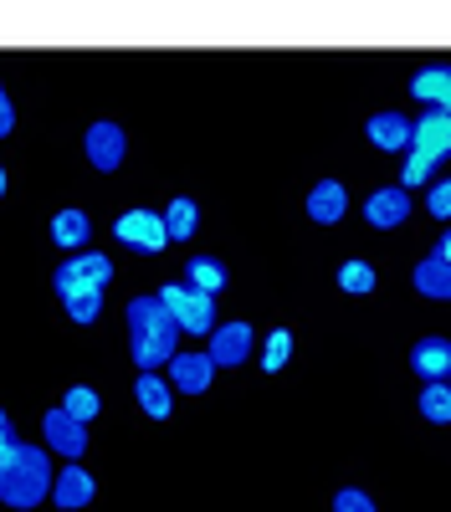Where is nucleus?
I'll return each instance as SVG.
<instances>
[{"label": "nucleus", "instance_id": "f257e3e1", "mask_svg": "<svg viewBox=\"0 0 451 512\" xmlns=\"http://www.w3.org/2000/svg\"><path fill=\"white\" fill-rule=\"evenodd\" d=\"M123 318H129V354H134L139 374L170 369V359L180 354V323L170 318V308L154 292H144V297H129Z\"/></svg>", "mask_w": 451, "mask_h": 512}, {"label": "nucleus", "instance_id": "aec40b11", "mask_svg": "<svg viewBox=\"0 0 451 512\" xmlns=\"http://www.w3.org/2000/svg\"><path fill=\"white\" fill-rule=\"evenodd\" d=\"M431 180H441V159H436L431 149L410 144L405 159H400V185H405V190H421V185H431Z\"/></svg>", "mask_w": 451, "mask_h": 512}, {"label": "nucleus", "instance_id": "bb28decb", "mask_svg": "<svg viewBox=\"0 0 451 512\" xmlns=\"http://www.w3.org/2000/svg\"><path fill=\"white\" fill-rule=\"evenodd\" d=\"M62 308H67V318H72V323L88 328V323H98V318H103V292H67V297H62Z\"/></svg>", "mask_w": 451, "mask_h": 512}, {"label": "nucleus", "instance_id": "dca6fc26", "mask_svg": "<svg viewBox=\"0 0 451 512\" xmlns=\"http://www.w3.org/2000/svg\"><path fill=\"white\" fill-rule=\"evenodd\" d=\"M410 287H416L421 297H431V303H451V262H441V256H421L416 272H410Z\"/></svg>", "mask_w": 451, "mask_h": 512}, {"label": "nucleus", "instance_id": "ddd939ff", "mask_svg": "<svg viewBox=\"0 0 451 512\" xmlns=\"http://www.w3.org/2000/svg\"><path fill=\"white\" fill-rule=\"evenodd\" d=\"M344 216H349V190H344L339 180H318V185L308 190V221L339 226Z\"/></svg>", "mask_w": 451, "mask_h": 512}, {"label": "nucleus", "instance_id": "393cba45", "mask_svg": "<svg viewBox=\"0 0 451 512\" xmlns=\"http://www.w3.org/2000/svg\"><path fill=\"white\" fill-rule=\"evenodd\" d=\"M287 359H293V328H272L267 338H262V369L267 374H277V369H287Z\"/></svg>", "mask_w": 451, "mask_h": 512}, {"label": "nucleus", "instance_id": "9b49d317", "mask_svg": "<svg viewBox=\"0 0 451 512\" xmlns=\"http://www.w3.org/2000/svg\"><path fill=\"white\" fill-rule=\"evenodd\" d=\"M405 216H410V190L405 185H380L364 200V221L375 231H395V226H405Z\"/></svg>", "mask_w": 451, "mask_h": 512}, {"label": "nucleus", "instance_id": "2eb2a0df", "mask_svg": "<svg viewBox=\"0 0 451 512\" xmlns=\"http://www.w3.org/2000/svg\"><path fill=\"white\" fill-rule=\"evenodd\" d=\"M134 400H139V410H144L149 420H170V415H175V384L164 379V374H139Z\"/></svg>", "mask_w": 451, "mask_h": 512}, {"label": "nucleus", "instance_id": "39448f33", "mask_svg": "<svg viewBox=\"0 0 451 512\" xmlns=\"http://www.w3.org/2000/svg\"><path fill=\"white\" fill-rule=\"evenodd\" d=\"M113 241H118L123 251H134V256H159L164 246H170V231H164L159 210L134 205V210H123V216L113 221Z\"/></svg>", "mask_w": 451, "mask_h": 512}, {"label": "nucleus", "instance_id": "423d86ee", "mask_svg": "<svg viewBox=\"0 0 451 512\" xmlns=\"http://www.w3.org/2000/svg\"><path fill=\"white\" fill-rule=\"evenodd\" d=\"M41 446H47L52 456H62V461H82V451H88V425L72 420L62 405H52L47 415H41Z\"/></svg>", "mask_w": 451, "mask_h": 512}, {"label": "nucleus", "instance_id": "20e7f679", "mask_svg": "<svg viewBox=\"0 0 451 512\" xmlns=\"http://www.w3.org/2000/svg\"><path fill=\"white\" fill-rule=\"evenodd\" d=\"M108 282H113V256L108 251H93V246L67 256V262L52 272L57 297H67V292H108Z\"/></svg>", "mask_w": 451, "mask_h": 512}, {"label": "nucleus", "instance_id": "9d476101", "mask_svg": "<svg viewBox=\"0 0 451 512\" xmlns=\"http://www.w3.org/2000/svg\"><path fill=\"white\" fill-rule=\"evenodd\" d=\"M98 497V482H93V472L82 461H67L62 472H57V482H52V507H62V512H77V507H88Z\"/></svg>", "mask_w": 451, "mask_h": 512}, {"label": "nucleus", "instance_id": "a878e982", "mask_svg": "<svg viewBox=\"0 0 451 512\" xmlns=\"http://www.w3.org/2000/svg\"><path fill=\"white\" fill-rule=\"evenodd\" d=\"M62 410H67L72 420H82V425H93V420H98V410H103V400H98L93 384H72V390L62 395Z\"/></svg>", "mask_w": 451, "mask_h": 512}, {"label": "nucleus", "instance_id": "4468645a", "mask_svg": "<svg viewBox=\"0 0 451 512\" xmlns=\"http://www.w3.org/2000/svg\"><path fill=\"white\" fill-rule=\"evenodd\" d=\"M52 241H57L67 256L88 251V241H93V216H88V210H77V205L57 210V216H52Z\"/></svg>", "mask_w": 451, "mask_h": 512}, {"label": "nucleus", "instance_id": "a211bd4d", "mask_svg": "<svg viewBox=\"0 0 451 512\" xmlns=\"http://www.w3.org/2000/svg\"><path fill=\"white\" fill-rule=\"evenodd\" d=\"M416 149H431L436 159L451 154V108H426L416 118Z\"/></svg>", "mask_w": 451, "mask_h": 512}, {"label": "nucleus", "instance_id": "7c9ffc66", "mask_svg": "<svg viewBox=\"0 0 451 512\" xmlns=\"http://www.w3.org/2000/svg\"><path fill=\"white\" fill-rule=\"evenodd\" d=\"M436 256H441V262H451V231L436 236Z\"/></svg>", "mask_w": 451, "mask_h": 512}, {"label": "nucleus", "instance_id": "6e6552de", "mask_svg": "<svg viewBox=\"0 0 451 512\" xmlns=\"http://www.w3.org/2000/svg\"><path fill=\"white\" fill-rule=\"evenodd\" d=\"M216 359L205 354V349H190V354H175L170 359V384H175V395H205L216 384Z\"/></svg>", "mask_w": 451, "mask_h": 512}, {"label": "nucleus", "instance_id": "6ab92c4d", "mask_svg": "<svg viewBox=\"0 0 451 512\" xmlns=\"http://www.w3.org/2000/svg\"><path fill=\"white\" fill-rule=\"evenodd\" d=\"M410 93H416V103H426V108H451V67L446 62L421 67L416 77H410Z\"/></svg>", "mask_w": 451, "mask_h": 512}, {"label": "nucleus", "instance_id": "1a4fd4ad", "mask_svg": "<svg viewBox=\"0 0 451 512\" xmlns=\"http://www.w3.org/2000/svg\"><path fill=\"white\" fill-rule=\"evenodd\" d=\"M205 354L216 359V369H236V364H246V359H252V323H241V318L216 323L211 349H205Z\"/></svg>", "mask_w": 451, "mask_h": 512}, {"label": "nucleus", "instance_id": "412c9836", "mask_svg": "<svg viewBox=\"0 0 451 512\" xmlns=\"http://www.w3.org/2000/svg\"><path fill=\"white\" fill-rule=\"evenodd\" d=\"M159 216H164V231H170V241H190L195 226H200V205H195L190 195H175L170 205L159 210Z\"/></svg>", "mask_w": 451, "mask_h": 512}, {"label": "nucleus", "instance_id": "473e14b6", "mask_svg": "<svg viewBox=\"0 0 451 512\" xmlns=\"http://www.w3.org/2000/svg\"><path fill=\"white\" fill-rule=\"evenodd\" d=\"M0 425H6V410H0Z\"/></svg>", "mask_w": 451, "mask_h": 512}, {"label": "nucleus", "instance_id": "cd10ccee", "mask_svg": "<svg viewBox=\"0 0 451 512\" xmlns=\"http://www.w3.org/2000/svg\"><path fill=\"white\" fill-rule=\"evenodd\" d=\"M334 512H380V502L369 497L364 487H339L334 492Z\"/></svg>", "mask_w": 451, "mask_h": 512}, {"label": "nucleus", "instance_id": "f8f14e48", "mask_svg": "<svg viewBox=\"0 0 451 512\" xmlns=\"http://www.w3.org/2000/svg\"><path fill=\"white\" fill-rule=\"evenodd\" d=\"M364 134H369V144H375V149H390V154H405L410 144H416V123H410L405 113H375V118H369L364 123Z\"/></svg>", "mask_w": 451, "mask_h": 512}, {"label": "nucleus", "instance_id": "5701e85b", "mask_svg": "<svg viewBox=\"0 0 451 512\" xmlns=\"http://www.w3.org/2000/svg\"><path fill=\"white\" fill-rule=\"evenodd\" d=\"M416 405H421V415L431 425H451V379H431Z\"/></svg>", "mask_w": 451, "mask_h": 512}, {"label": "nucleus", "instance_id": "f03ea898", "mask_svg": "<svg viewBox=\"0 0 451 512\" xmlns=\"http://www.w3.org/2000/svg\"><path fill=\"white\" fill-rule=\"evenodd\" d=\"M52 451L47 446H36V441H21L16 461L11 466H0V502L16 507V512H31L52 497Z\"/></svg>", "mask_w": 451, "mask_h": 512}, {"label": "nucleus", "instance_id": "b1692460", "mask_svg": "<svg viewBox=\"0 0 451 512\" xmlns=\"http://www.w3.org/2000/svg\"><path fill=\"white\" fill-rule=\"evenodd\" d=\"M375 282H380V277H375V267H369L364 256H349V262L339 267V287H344L349 297H369V292H375Z\"/></svg>", "mask_w": 451, "mask_h": 512}, {"label": "nucleus", "instance_id": "72a5a7b5", "mask_svg": "<svg viewBox=\"0 0 451 512\" xmlns=\"http://www.w3.org/2000/svg\"><path fill=\"white\" fill-rule=\"evenodd\" d=\"M446 379H451V369H446Z\"/></svg>", "mask_w": 451, "mask_h": 512}, {"label": "nucleus", "instance_id": "7ed1b4c3", "mask_svg": "<svg viewBox=\"0 0 451 512\" xmlns=\"http://www.w3.org/2000/svg\"><path fill=\"white\" fill-rule=\"evenodd\" d=\"M154 297L170 308V318L180 323V333H195V338H211L216 333V297L211 292H200L190 282H170V287H159Z\"/></svg>", "mask_w": 451, "mask_h": 512}, {"label": "nucleus", "instance_id": "2f4dec72", "mask_svg": "<svg viewBox=\"0 0 451 512\" xmlns=\"http://www.w3.org/2000/svg\"><path fill=\"white\" fill-rule=\"evenodd\" d=\"M0 195H6V164H0Z\"/></svg>", "mask_w": 451, "mask_h": 512}, {"label": "nucleus", "instance_id": "0eeeda50", "mask_svg": "<svg viewBox=\"0 0 451 512\" xmlns=\"http://www.w3.org/2000/svg\"><path fill=\"white\" fill-rule=\"evenodd\" d=\"M82 154H88L93 169L113 175V169L123 164V154H129V134H123L113 118H98V123H88V134H82Z\"/></svg>", "mask_w": 451, "mask_h": 512}, {"label": "nucleus", "instance_id": "f3484780", "mask_svg": "<svg viewBox=\"0 0 451 512\" xmlns=\"http://www.w3.org/2000/svg\"><path fill=\"white\" fill-rule=\"evenodd\" d=\"M410 369H416L426 384H431V379H446V369H451V344H446L441 333H426L421 344L410 349Z\"/></svg>", "mask_w": 451, "mask_h": 512}, {"label": "nucleus", "instance_id": "c756f323", "mask_svg": "<svg viewBox=\"0 0 451 512\" xmlns=\"http://www.w3.org/2000/svg\"><path fill=\"white\" fill-rule=\"evenodd\" d=\"M16 128V108H11V98H6V88H0V139H6Z\"/></svg>", "mask_w": 451, "mask_h": 512}, {"label": "nucleus", "instance_id": "c85d7f7f", "mask_svg": "<svg viewBox=\"0 0 451 512\" xmlns=\"http://www.w3.org/2000/svg\"><path fill=\"white\" fill-rule=\"evenodd\" d=\"M426 210L436 221H451V175H441V180H431V195H426Z\"/></svg>", "mask_w": 451, "mask_h": 512}, {"label": "nucleus", "instance_id": "4be33fe9", "mask_svg": "<svg viewBox=\"0 0 451 512\" xmlns=\"http://www.w3.org/2000/svg\"><path fill=\"white\" fill-rule=\"evenodd\" d=\"M185 282L216 297L231 277H226V262H221V256H190V262H185Z\"/></svg>", "mask_w": 451, "mask_h": 512}]
</instances>
